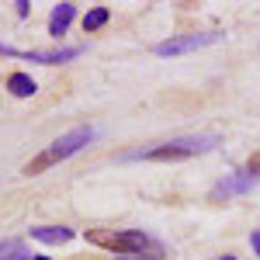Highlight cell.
<instances>
[{"label": "cell", "mask_w": 260, "mask_h": 260, "mask_svg": "<svg viewBox=\"0 0 260 260\" xmlns=\"http://www.w3.org/2000/svg\"><path fill=\"white\" fill-rule=\"evenodd\" d=\"M94 139V128H73V132H66V136H59V139L52 142L49 149H42L35 160L24 163V170L21 174H28V177H35V174H42V170H49V167H56L59 160H66V156H73V153H80L87 142Z\"/></svg>", "instance_id": "cell-1"}, {"label": "cell", "mask_w": 260, "mask_h": 260, "mask_svg": "<svg viewBox=\"0 0 260 260\" xmlns=\"http://www.w3.org/2000/svg\"><path fill=\"white\" fill-rule=\"evenodd\" d=\"M87 240L94 246H104V250L118 253V257H136V253H146L153 246V240L142 229H90Z\"/></svg>", "instance_id": "cell-2"}, {"label": "cell", "mask_w": 260, "mask_h": 260, "mask_svg": "<svg viewBox=\"0 0 260 260\" xmlns=\"http://www.w3.org/2000/svg\"><path fill=\"white\" fill-rule=\"evenodd\" d=\"M219 146V136H187V139H170L163 142V146H153V149H146V153H136L142 160H184V156H201V153H208V149H215Z\"/></svg>", "instance_id": "cell-3"}, {"label": "cell", "mask_w": 260, "mask_h": 260, "mask_svg": "<svg viewBox=\"0 0 260 260\" xmlns=\"http://www.w3.org/2000/svg\"><path fill=\"white\" fill-rule=\"evenodd\" d=\"M222 39V31H205V35H177V39H167L156 45V56H180V52H194L205 45H215Z\"/></svg>", "instance_id": "cell-4"}, {"label": "cell", "mask_w": 260, "mask_h": 260, "mask_svg": "<svg viewBox=\"0 0 260 260\" xmlns=\"http://www.w3.org/2000/svg\"><path fill=\"white\" fill-rule=\"evenodd\" d=\"M253 184H257V177H253L250 170H236V174H229V177H222L219 184L212 187V201L233 198V194H246V191H253Z\"/></svg>", "instance_id": "cell-5"}, {"label": "cell", "mask_w": 260, "mask_h": 260, "mask_svg": "<svg viewBox=\"0 0 260 260\" xmlns=\"http://www.w3.org/2000/svg\"><path fill=\"white\" fill-rule=\"evenodd\" d=\"M80 52H83L80 45H70V49H49V52H14V49H11V56H24V59L45 62V66H56V62H66V59H77Z\"/></svg>", "instance_id": "cell-6"}, {"label": "cell", "mask_w": 260, "mask_h": 260, "mask_svg": "<svg viewBox=\"0 0 260 260\" xmlns=\"http://www.w3.org/2000/svg\"><path fill=\"white\" fill-rule=\"evenodd\" d=\"M73 18H77V4H59V7L52 11V18H49V35H52V39L66 35V28L73 24Z\"/></svg>", "instance_id": "cell-7"}, {"label": "cell", "mask_w": 260, "mask_h": 260, "mask_svg": "<svg viewBox=\"0 0 260 260\" xmlns=\"http://www.w3.org/2000/svg\"><path fill=\"white\" fill-rule=\"evenodd\" d=\"M28 233L42 243H70L73 240V229H66V225H35V229H28Z\"/></svg>", "instance_id": "cell-8"}, {"label": "cell", "mask_w": 260, "mask_h": 260, "mask_svg": "<svg viewBox=\"0 0 260 260\" xmlns=\"http://www.w3.org/2000/svg\"><path fill=\"white\" fill-rule=\"evenodd\" d=\"M7 90H11L14 98H31L39 87H35V80H31L28 73H21V70H18V73H11V77H7Z\"/></svg>", "instance_id": "cell-9"}, {"label": "cell", "mask_w": 260, "mask_h": 260, "mask_svg": "<svg viewBox=\"0 0 260 260\" xmlns=\"http://www.w3.org/2000/svg\"><path fill=\"white\" fill-rule=\"evenodd\" d=\"M31 257H35V253L21 240H4L0 243V260H31Z\"/></svg>", "instance_id": "cell-10"}, {"label": "cell", "mask_w": 260, "mask_h": 260, "mask_svg": "<svg viewBox=\"0 0 260 260\" xmlns=\"http://www.w3.org/2000/svg\"><path fill=\"white\" fill-rule=\"evenodd\" d=\"M108 18H111L108 7H94V11H87V18H83V31H98L101 24H108Z\"/></svg>", "instance_id": "cell-11"}, {"label": "cell", "mask_w": 260, "mask_h": 260, "mask_svg": "<svg viewBox=\"0 0 260 260\" xmlns=\"http://www.w3.org/2000/svg\"><path fill=\"white\" fill-rule=\"evenodd\" d=\"M250 246H253V253L260 257V229H253V233H250Z\"/></svg>", "instance_id": "cell-12"}, {"label": "cell", "mask_w": 260, "mask_h": 260, "mask_svg": "<svg viewBox=\"0 0 260 260\" xmlns=\"http://www.w3.org/2000/svg\"><path fill=\"white\" fill-rule=\"evenodd\" d=\"M0 52H4V56H11V49H4V45H0Z\"/></svg>", "instance_id": "cell-13"}, {"label": "cell", "mask_w": 260, "mask_h": 260, "mask_svg": "<svg viewBox=\"0 0 260 260\" xmlns=\"http://www.w3.org/2000/svg\"><path fill=\"white\" fill-rule=\"evenodd\" d=\"M31 260H52V257H31Z\"/></svg>", "instance_id": "cell-14"}, {"label": "cell", "mask_w": 260, "mask_h": 260, "mask_svg": "<svg viewBox=\"0 0 260 260\" xmlns=\"http://www.w3.org/2000/svg\"><path fill=\"white\" fill-rule=\"evenodd\" d=\"M125 260H142V257H125Z\"/></svg>", "instance_id": "cell-15"}, {"label": "cell", "mask_w": 260, "mask_h": 260, "mask_svg": "<svg viewBox=\"0 0 260 260\" xmlns=\"http://www.w3.org/2000/svg\"><path fill=\"white\" fill-rule=\"evenodd\" d=\"M219 260H236V257H219Z\"/></svg>", "instance_id": "cell-16"}]
</instances>
